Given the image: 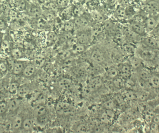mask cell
Wrapping results in <instances>:
<instances>
[{"label": "cell", "mask_w": 159, "mask_h": 133, "mask_svg": "<svg viewBox=\"0 0 159 133\" xmlns=\"http://www.w3.org/2000/svg\"><path fill=\"white\" fill-rule=\"evenodd\" d=\"M26 11L27 14L32 17H40L42 15L43 10L40 6L34 3L27 5Z\"/></svg>", "instance_id": "11"}, {"label": "cell", "mask_w": 159, "mask_h": 133, "mask_svg": "<svg viewBox=\"0 0 159 133\" xmlns=\"http://www.w3.org/2000/svg\"><path fill=\"white\" fill-rule=\"evenodd\" d=\"M92 19H93L94 21L97 22L98 23H101L105 21V18L104 16L98 12H93L92 13Z\"/></svg>", "instance_id": "40"}, {"label": "cell", "mask_w": 159, "mask_h": 133, "mask_svg": "<svg viewBox=\"0 0 159 133\" xmlns=\"http://www.w3.org/2000/svg\"><path fill=\"white\" fill-rule=\"evenodd\" d=\"M2 47L3 48L4 50H6L7 49H9V44L8 41H4L2 43Z\"/></svg>", "instance_id": "55"}, {"label": "cell", "mask_w": 159, "mask_h": 133, "mask_svg": "<svg viewBox=\"0 0 159 133\" xmlns=\"http://www.w3.org/2000/svg\"><path fill=\"white\" fill-rule=\"evenodd\" d=\"M117 67L119 76L124 80H126L132 77L133 69L129 62L120 63Z\"/></svg>", "instance_id": "4"}, {"label": "cell", "mask_w": 159, "mask_h": 133, "mask_svg": "<svg viewBox=\"0 0 159 133\" xmlns=\"http://www.w3.org/2000/svg\"><path fill=\"white\" fill-rule=\"evenodd\" d=\"M106 72L107 77L111 80L119 76L118 67L115 66H111L107 67Z\"/></svg>", "instance_id": "25"}, {"label": "cell", "mask_w": 159, "mask_h": 133, "mask_svg": "<svg viewBox=\"0 0 159 133\" xmlns=\"http://www.w3.org/2000/svg\"><path fill=\"white\" fill-rule=\"evenodd\" d=\"M2 78H3V75H2V72L0 71V79H2Z\"/></svg>", "instance_id": "57"}, {"label": "cell", "mask_w": 159, "mask_h": 133, "mask_svg": "<svg viewBox=\"0 0 159 133\" xmlns=\"http://www.w3.org/2000/svg\"><path fill=\"white\" fill-rule=\"evenodd\" d=\"M75 37L79 43L86 46H89L92 44L93 39L90 27L77 30Z\"/></svg>", "instance_id": "3"}, {"label": "cell", "mask_w": 159, "mask_h": 133, "mask_svg": "<svg viewBox=\"0 0 159 133\" xmlns=\"http://www.w3.org/2000/svg\"><path fill=\"white\" fill-rule=\"evenodd\" d=\"M45 62V58L42 55L36 56L33 58V64L36 68L41 67Z\"/></svg>", "instance_id": "29"}, {"label": "cell", "mask_w": 159, "mask_h": 133, "mask_svg": "<svg viewBox=\"0 0 159 133\" xmlns=\"http://www.w3.org/2000/svg\"><path fill=\"white\" fill-rule=\"evenodd\" d=\"M73 73L75 76L80 78H85L86 71L85 69L81 67H77L73 70Z\"/></svg>", "instance_id": "38"}, {"label": "cell", "mask_w": 159, "mask_h": 133, "mask_svg": "<svg viewBox=\"0 0 159 133\" xmlns=\"http://www.w3.org/2000/svg\"><path fill=\"white\" fill-rule=\"evenodd\" d=\"M49 1H50L54 2V0H49Z\"/></svg>", "instance_id": "58"}, {"label": "cell", "mask_w": 159, "mask_h": 133, "mask_svg": "<svg viewBox=\"0 0 159 133\" xmlns=\"http://www.w3.org/2000/svg\"><path fill=\"white\" fill-rule=\"evenodd\" d=\"M8 66L7 65L4 63H2L0 64V71L2 72H5L7 71Z\"/></svg>", "instance_id": "52"}, {"label": "cell", "mask_w": 159, "mask_h": 133, "mask_svg": "<svg viewBox=\"0 0 159 133\" xmlns=\"http://www.w3.org/2000/svg\"><path fill=\"white\" fill-rule=\"evenodd\" d=\"M114 16L119 20H122L126 18L125 16V8L123 7H119L116 9V11L114 12Z\"/></svg>", "instance_id": "31"}, {"label": "cell", "mask_w": 159, "mask_h": 133, "mask_svg": "<svg viewBox=\"0 0 159 133\" xmlns=\"http://www.w3.org/2000/svg\"><path fill=\"white\" fill-rule=\"evenodd\" d=\"M129 63L133 69L138 70L143 66V61L136 54L130 57Z\"/></svg>", "instance_id": "15"}, {"label": "cell", "mask_w": 159, "mask_h": 133, "mask_svg": "<svg viewBox=\"0 0 159 133\" xmlns=\"http://www.w3.org/2000/svg\"><path fill=\"white\" fill-rule=\"evenodd\" d=\"M104 106L106 109L113 110L115 108V104L114 101L112 99H109L104 103Z\"/></svg>", "instance_id": "45"}, {"label": "cell", "mask_w": 159, "mask_h": 133, "mask_svg": "<svg viewBox=\"0 0 159 133\" xmlns=\"http://www.w3.org/2000/svg\"><path fill=\"white\" fill-rule=\"evenodd\" d=\"M148 84L153 89H158L159 86V77L158 72H151Z\"/></svg>", "instance_id": "17"}, {"label": "cell", "mask_w": 159, "mask_h": 133, "mask_svg": "<svg viewBox=\"0 0 159 133\" xmlns=\"http://www.w3.org/2000/svg\"><path fill=\"white\" fill-rule=\"evenodd\" d=\"M158 124L155 123L153 122H151V123L149 125L150 131L152 132H158Z\"/></svg>", "instance_id": "48"}, {"label": "cell", "mask_w": 159, "mask_h": 133, "mask_svg": "<svg viewBox=\"0 0 159 133\" xmlns=\"http://www.w3.org/2000/svg\"><path fill=\"white\" fill-rule=\"evenodd\" d=\"M135 53L142 61L152 63L158 59V50L142 47L136 49Z\"/></svg>", "instance_id": "1"}, {"label": "cell", "mask_w": 159, "mask_h": 133, "mask_svg": "<svg viewBox=\"0 0 159 133\" xmlns=\"http://www.w3.org/2000/svg\"><path fill=\"white\" fill-rule=\"evenodd\" d=\"M4 131V127L0 125V133H3Z\"/></svg>", "instance_id": "56"}, {"label": "cell", "mask_w": 159, "mask_h": 133, "mask_svg": "<svg viewBox=\"0 0 159 133\" xmlns=\"http://www.w3.org/2000/svg\"><path fill=\"white\" fill-rule=\"evenodd\" d=\"M89 57L93 63L101 65L106 63L107 56L106 51L103 48L97 46L91 49L89 53Z\"/></svg>", "instance_id": "2"}, {"label": "cell", "mask_w": 159, "mask_h": 133, "mask_svg": "<svg viewBox=\"0 0 159 133\" xmlns=\"http://www.w3.org/2000/svg\"><path fill=\"white\" fill-rule=\"evenodd\" d=\"M27 4L25 0H17L16 2V7L20 11H25L26 10Z\"/></svg>", "instance_id": "42"}, {"label": "cell", "mask_w": 159, "mask_h": 133, "mask_svg": "<svg viewBox=\"0 0 159 133\" xmlns=\"http://www.w3.org/2000/svg\"><path fill=\"white\" fill-rule=\"evenodd\" d=\"M21 103L22 101L20 99H11L7 103L8 110L11 111H15L20 108Z\"/></svg>", "instance_id": "18"}, {"label": "cell", "mask_w": 159, "mask_h": 133, "mask_svg": "<svg viewBox=\"0 0 159 133\" xmlns=\"http://www.w3.org/2000/svg\"><path fill=\"white\" fill-rule=\"evenodd\" d=\"M23 120L19 115L15 116L11 122V127L14 130H18L22 126Z\"/></svg>", "instance_id": "24"}, {"label": "cell", "mask_w": 159, "mask_h": 133, "mask_svg": "<svg viewBox=\"0 0 159 133\" xmlns=\"http://www.w3.org/2000/svg\"><path fill=\"white\" fill-rule=\"evenodd\" d=\"M117 1H120V0H117Z\"/></svg>", "instance_id": "59"}, {"label": "cell", "mask_w": 159, "mask_h": 133, "mask_svg": "<svg viewBox=\"0 0 159 133\" xmlns=\"http://www.w3.org/2000/svg\"><path fill=\"white\" fill-rule=\"evenodd\" d=\"M65 32H72L75 30V24L73 20H69L65 22L64 25Z\"/></svg>", "instance_id": "32"}, {"label": "cell", "mask_w": 159, "mask_h": 133, "mask_svg": "<svg viewBox=\"0 0 159 133\" xmlns=\"http://www.w3.org/2000/svg\"><path fill=\"white\" fill-rule=\"evenodd\" d=\"M112 86L117 89H121L125 86V80L120 76L115 77L111 80Z\"/></svg>", "instance_id": "27"}, {"label": "cell", "mask_w": 159, "mask_h": 133, "mask_svg": "<svg viewBox=\"0 0 159 133\" xmlns=\"http://www.w3.org/2000/svg\"><path fill=\"white\" fill-rule=\"evenodd\" d=\"M36 68H37L34 66L33 64H28L25 66L22 73L25 77H31L36 72Z\"/></svg>", "instance_id": "26"}, {"label": "cell", "mask_w": 159, "mask_h": 133, "mask_svg": "<svg viewBox=\"0 0 159 133\" xmlns=\"http://www.w3.org/2000/svg\"><path fill=\"white\" fill-rule=\"evenodd\" d=\"M100 23H97L94 25L91 28L93 38L98 37L103 30V26L100 25Z\"/></svg>", "instance_id": "30"}, {"label": "cell", "mask_w": 159, "mask_h": 133, "mask_svg": "<svg viewBox=\"0 0 159 133\" xmlns=\"http://www.w3.org/2000/svg\"><path fill=\"white\" fill-rule=\"evenodd\" d=\"M5 80L3 79V78L0 79V91L3 89L5 86Z\"/></svg>", "instance_id": "54"}, {"label": "cell", "mask_w": 159, "mask_h": 133, "mask_svg": "<svg viewBox=\"0 0 159 133\" xmlns=\"http://www.w3.org/2000/svg\"><path fill=\"white\" fill-rule=\"evenodd\" d=\"M15 62V59H14L12 57L9 58L7 60V64H8L7 66L12 70Z\"/></svg>", "instance_id": "49"}, {"label": "cell", "mask_w": 159, "mask_h": 133, "mask_svg": "<svg viewBox=\"0 0 159 133\" xmlns=\"http://www.w3.org/2000/svg\"><path fill=\"white\" fill-rule=\"evenodd\" d=\"M43 19L47 21H51L55 18L54 13L46 9L45 11H43L42 15Z\"/></svg>", "instance_id": "35"}, {"label": "cell", "mask_w": 159, "mask_h": 133, "mask_svg": "<svg viewBox=\"0 0 159 133\" xmlns=\"http://www.w3.org/2000/svg\"><path fill=\"white\" fill-rule=\"evenodd\" d=\"M7 27L6 22L3 19L0 18V30H5Z\"/></svg>", "instance_id": "51"}, {"label": "cell", "mask_w": 159, "mask_h": 133, "mask_svg": "<svg viewBox=\"0 0 159 133\" xmlns=\"http://www.w3.org/2000/svg\"><path fill=\"white\" fill-rule=\"evenodd\" d=\"M19 84L18 82L16 81H13L11 82L8 86L9 92L11 94H16V91L19 86Z\"/></svg>", "instance_id": "41"}, {"label": "cell", "mask_w": 159, "mask_h": 133, "mask_svg": "<svg viewBox=\"0 0 159 133\" xmlns=\"http://www.w3.org/2000/svg\"><path fill=\"white\" fill-rule=\"evenodd\" d=\"M89 46L83 45L78 43L71 47L72 48L71 53L74 54H82L86 52Z\"/></svg>", "instance_id": "20"}, {"label": "cell", "mask_w": 159, "mask_h": 133, "mask_svg": "<svg viewBox=\"0 0 159 133\" xmlns=\"http://www.w3.org/2000/svg\"><path fill=\"white\" fill-rule=\"evenodd\" d=\"M33 125L34 122L32 119L26 118L23 120L22 127L26 131H30L33 128Z\"/></svg>", "instance_id": "33"}, {"label": "cell", "mask_w": 159, "mask_h": 133, "mask_svg": "<svg viewBox=\"0 0 159 133\" xmlns=\"http://www.w3.org/2000/svg\"><path fill=\"white\" fill-rule=\"evenodd\" d=\"M103 85V80L99 75L93 76L89 79L87 83V89L89 92H93L100 89Z\"/></svg>", "instance_id": "6"}, {"label": "cell", "mask_w": 159, "mask_h": 133, "mask_svg": "<svg viewBox=\"0 0 159 133\" xmlns=\"http://www.w3.org/2000/svg\"><path fill=\"white\" fill-rule=\"evenodd\" d=\"M103 26V28L108 32H112V33H113L116 30L115 29V25L114 23L112 21L109 20L105 21Z\"/></svg>", "instance_id": "36"}, {"label": "cell", "mask_w": 159, "mask_h": 133, "mask_svg": "<svg viewBox=\"0 0 159 133\" xmlns=\"http://www.w3.org/2000/svg\"><path fill=\"white\" fill-rule=\"evenodd\" d=\"M47 109L43 105L38 104L34 108L33 111V115L36 118L46 115Z\"/></svg>", "instance_id": "23"}, {"label": "cell", "mask_w": 159, "mask_h": 133, "mask_svg": "<svg viewBox=\"0 0 159 133\" xmlns=\"http://www.w3.org/2000/svg\"><path fill=\"white\" fill-rule=\"evenodd\" d=\"M122 32L124 37L130 43L139 42L141 37L134 32L129 26H124L122 29Z\"/></svg>", "instance_id": "9"}, {"label": "cell", "mask_w": 159, "mask_h": 133, "mask_svg": "<svg viewBox=\"0 0 159 133\" xmlns=\"http://www.w3.org/2000/svg\"><path fill=\"white\" fill-rule=\"evenodd\" d=\"M24 54V53H23V52L19 48H14L11 51V57L15 60H17L22 58Z\"/></svg>", "instance_id": "34"}, {"label": "cell", "mask_w": 159, "mask_h": 133, "mask_svg": "<svg viewBox=\"0 0 159 133\" xmlns=\"http://www.w3.org/2000/svg\"><path fill=\"white\" fill-rule=\"evenodd\" d=\"M48 38L51 41H54L56 40L57 36L54 32H50L48 35Z\"/></svg>", "instance_id": "50"}, {"label": "cell", "mask_w": 159, "mask_h": 133, "mask_svg": "<svg viewBox=\"0 0 159 133\" xmlns=\"http://www.w3.org/2000/svg\"><path fill=\"white\" fill-rule=\"evenodd\" d=\"M159 114L158 113H155V114L153 115V117H152L151 122H153L159 124Z\"/></svg>", "instance_id": "53"}, {"label": "cell", "mask_w": 159, "mask_h": 133, "mask_svg": "<svg viewBox=\"0 0 159 133\" xmlns=\"http://www.w3.org/2000/svg\"><path fill=\"white\" fill-rule=\"evenodd\" d=\"M124 52L128 56L131 57L135 54L136 49L132 43H124L122 45Z\"/></svg>", "instance_id": "21"}, {"label": "cell", "mask_w": 159, "mask_h": 133, "mask_svg": "<svg viewBox=\"0 0 159 133\" xmlns=\"http://www.w3.org/2000/svg\"><path fill=\"white\" fill-rule=\"evenodd\" d=\"M90 128L87 124L81 123L77 126L76 131L79 133H86L90 131Z\"/></svg>", "instance_id": "37"}, {"label": "cell", "mask_w": 159, "mask_h": 133, "mask_svg": "<svg viewBox=\"0 0 159 133\" xmlns=\"http://www.w3.org/2000/svg\"><path fill=\"white\" fill-rule=\"evenodd\" d=\"M25 65L23 61H16L15 63L12 71L15 75H18L23 73Z\"/></svg>", "instance_id": "22"}, {"label": "cell", "mask_w": 159, "mask_h": 133, "mask_svg": "<svg viewBox=\"0 0 159 133\" xmlns=\"http://www.w3.org/2000/svg\"><path fill=\"white\" fill-rule=\"evenodd\" d=\"M159 21L158 15H149L148 17L145 18L143 24L148 34L156 27L159 25Z\"/></svg>", "instance_id": "7"}, {"label": "cell", "mask_w": 159, "mask_h": 133, "mask_svg": "<svg viewBox=\"0 0 159 133\" xmlns=\"http://www.w3.org/2000/svg\"><path fill=\"white\" fill-rule=\"evenodd\" d=\"M159 4L158 0H150L146 4V10L149 15H156L159 13Z\"/></svg>", "instance_id": "12"}, {"label": "cell", "mask_w": 159, "mask_h": 133, "mask_svg": "<svg viewBox=\"0 0 159 133\" xmlns=\"http://www.w3.org/2000/svg\"><path fill=\"white\" fill-rule=\"evenodd\" d=\"M30 89L29 86L26 84H23L19 85L16 94L17 97L20 98L25 97L29 94Z\"/></svg>", "instance_id": "19"}, {"label": "cell", "mask_w": 159, "mask_h": 133, "mask_svg": "<svg viewBox=\"0 0 159 133\" xmlns=\"http://www.w3.org/2000/svg\"><path fill=\"white\" fill-rule=\"evenodd\" d=\"M113 39L114 42L119 45L122 46L124 43V37L121 30H115L113 32Z\"/></svg>", "instance_id": "28"}, {"label": "cell", "mask_w": 159, "mask_h": 133, "mask_svg": "<svg viewBox=\"0 0 159 133\" xmlns=\"http://www.w3.org/2000/svg\"><path fill=\"white\" fill-rule=\"evenodd\" d=\"M129 26L134 33L141 38L148 35L143 23L132 20L129 23Z\"/></svg>", "instance_id": "8"}, {"label": "cell", "mask_w": 159, "mask_h": 133, "mask_svg": "<svg viewBox=\"0 0 159 133\" xmlns=\"http://www.w3.org/2000/svg\"><path fill=\"white\" fill-rule=\"evenodd\" d=\"M38 124L40 125H43L46 123L47 122V118L46 115L36 118Z\"/></svg>", "instance_id": "47"}, {"label": "cell", "mask_w": 159, "mask_h": 133, "mask_svg": "<svg viewBox=\"0 0 159 133\" xmlns=\"http://www.w3.org/2000/svg\"><path fill=\"white\" fill-rule=\"evenodd\" d=\"M56 110L59 114H67L72 110L71 107L69 104L65 103H59L56 105Z\"/></svg>", "instance_id": "16"}, {"label": "cell", "mask_w": 159, "mask_h": 133, "mask_svg": "<svg viewBox=\"0 0 159 133\" xmlns=\"http://www.w3.org/2000/svg\"><path fill=\"white\" fill-rule=\"evenodd\" d=\"M59 86L64 90H68L71 87V82L66 79H63L59 83Z\"/></svg>", "instance_id": "39"}, {"label": "cell", "mask_w": 159, "mask_h": 133, "mask_svg": "<svg viewBox=\"0 0 159 133\" xmlns=\"http://www.w3.org/2000/svg\"><path fill=\"white\" fill-rule=\"evenodd\" d=\"M46 9L55 13L57 11L58 7L54 2L50 1L46 4Z\"/></svg>", "instance_id": "43"}, {"label": "cell", "mask_w": 159, "mask_h": 133, "mask_svg": "<svg viewBox=\"0 0 159 133\" xmlns=\"http://www.w3.org/2000/svg\"><path fill=\"white\" fill-rule=\"evenodd\" d=\"M74 24L75 26V30H81L90 27V21L89 19L84 16H79L74 18Z\"/></svg>", "instance_id": "10"}, {"label": "cell", "mask_w": 159, "mask_h": 133, "mask_svg": "<svg viewBox=\"0 0 159 133\" xmlns=\"http://www.w3.org/2000/svg\"><path fill=\"white\" fill-rule=\"evenodd\" d=\"M115 116L113 110L106 109L100 115V121L104 124L109 123L114 120Z\"/></svg>", "instance_id": "13"}, {"label": "cell", "mask_w": 159, "mask_h": 133, "mask_svg": "<svg viewBox=\"0 0 159 133\" xmlns=\"http://www.w3.org/2000/svg\"><path fill=\"white\" fill-rule=\"evenodd\" d=\"M139 79L143 83H148L151 72L147 68L142 67L137 70Z\"/></svg>", "instance_id": "14"}, {"label": "cell", "mask_w": 159, "mask_h": 133, "mask_svg": "<svg viewBox=\"0 0 159 133\" xmlns=\"http://www.w3.org/2000/svg\"><path fill=\"white\" fill-rule=\"evenodd\" d=\"M8 110L7 103L4 101H0V115L4 114Z\"/></svg>", "instance_id": "46"}, {"label": "cell", "mask_w": 159, "mask_h": 133, "mask_svg": "<svg viewBox=\"0 0 159 133\" xmlns=\"http://www.w3.org/2000/svg\"><path fill=\"white\" fill-rule=\"evenodd\" d=\"M55 3L58 8H64L68 4V0H55Z\"/></svg>", "instance_id": "44"}, {"label": "cell", "mask_w": 159, "mask_h": 133, "mask_svg": "<svg viewBox=\"0 0 159 133\" xmlns=\"http://www.w3.org/2000/svg\"><path fill=\"white\" fill-rule=\"evenodd\" d=\"M139 42L142 46L146 48L155 50L159 49V40L150 35L142 37Z\"/></svg>", "instance_id": "5"}]
</instances>
